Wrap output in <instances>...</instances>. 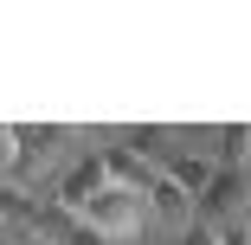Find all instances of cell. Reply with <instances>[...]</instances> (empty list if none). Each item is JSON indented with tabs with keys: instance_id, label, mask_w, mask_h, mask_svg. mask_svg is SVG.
Instances as JSON below:
<instances>
[{
	"instance_id": "6da1fadb",
	"label": "cell",
	"mask_w": 251,
	"mask_h": 245,
	"mask_svg": "<svg viewBox=\"0 0 251 245\" xmlns=\"http://www.w3.org/2000/svg\"><path fill=\"white\" fill-rule=\"evenodd\" d=\"M245 213H251V174H245V168H213L206 193L193 200V219L213 226V232H226V226H238Z\"/></svg>"
},
{
	"instance_id": "7a4b0ae2",
	"label": "cell",
	"mask_w": 251,
	"mask_h": 245,
	"mask_svg": "<svg viewBox=\"0 0 251 245\" xmlns=\"http://www.w3.org/2000/svg\"><path fill=\"white\" fill-rule=\"evenodd\" d=\"M84 226H90L97 239H135V232L148 226V207L135 200V193H123V187H103V193L84 207Z\"/></svg>"
},
{
	"instance_id": "3957f363",
	"label": "cell",
	"mask_w": 251,
	"mask_h": 245,
	"mask_svg": "<svg viewBox=\"0 0 251 245\" xmlns=\"http://www.w3.org/2000/svg\"><path fill=\"white\" fill-rule=\"evenodd\" d=\"M103 187H110V181H103V162H97V155H84V162H71V168L58 174V193H52V207H58L65 219H84V207H90Z\"/></svg>"
},
{
	"instance_id": "277c9868",
	"label": "cell",
	"mask_w": 251,
	"mask_h": 245,
	"mask_svg": "<svg viewBox=\"0 0 251 245\" xmlns=\"http://www.w3.org/2000/svg\"><path fill=\"white\" fill-rule=\"evenodd\" d=\"M97 162H103V181H110V187H123V193H135V200L148 193V181L161 174V162H148L142 149H129V142H116V149H103Z\"/></svg>"
},
{
	"instance_id": "5b68a950",
	"label": "cell",
	"mask_w": 251,
	"mask_h": 245,
	"mask_svg": "<svg viewBox=\"0 0 251 245\" xmlns=\"http://www.w3.org/2000/svg\"><path fill=\"white\" fill-rule=\"evenodd\" d=\"M142 207H148V219H168V226H193V200H187V193H180L168 174H155V181H148Z\"/></svg>"
},
{
	"instance_id": "8992f818",
	"label": "cell",
	"mask_w": 251,
	"mask_h": 245,
	"mask_svg": "<svg viewBox=\"0 0 251 245\" xmlns=\"http://www.w3.org/2000/svg\"><path fill=\"white\" fill-rule=\"evenodd\" d=\"M213 168H219L213 155H174V162H161V174H168V181H174V187L187 193V200H200V193H206Z\"/></svg>"
},
{
	"instance_id": "52a82bcc",
	"label": "cell",
	"mask_w": 251,
	"mask_h": 245,
	"mask_svg": "<svg viewBox=\"0 0 251 245\" xmlns=\"http://www.w3.org/2000/svg\"><path fill=\"white\" fill-rule=\"evenodd\" d=\"M251 162V123H226L219 129V168H245Z\"/></svg>"
},
{
	"instance_id": "ba28073f",
	"label": "cell",
	"mask_w": 251,
	"mask_h": 245,
	"mask_svg": "<svg viewBox=\"0 0 251 245\" xmlns=\"http://www.w3.org/2000/svg\"><path fill=\"white\" fill-rule=\"evenodd\" d=\"M180 245H226V239H219L213 226H200V219H193V226H180Z\"/></svg>"
},
{
	"instance_id": "9c48e42d",
	"label": "cell",
	"mask_w": 251,
	"mask_h": 245,
	"mask_svg": "<svg viewBox=\"0 0 251 245\" xmlns=\"http://www.w3.org/2000/svg\"><path fill=\"white\" fill-rule=\"evenodd\" d=\"M13 174V123H0V181Z\"/></svg>"
},
{
	"instance_id": "30bf717a",
	"label": "cell",
	"mask_w": 251,
	"mask_h": 245,
	"mask_svg": "<svg viewBox=\"0 0 251 245\" xmlns=\"http://www.w3.org/2000/svg\"><path fill=\"white\" fill-rule=\"evenodd\" d=\"M0 245H13V239H7V232H0Z\"/></svg>"
}]
</instances>
